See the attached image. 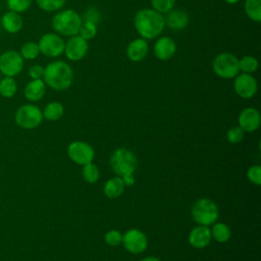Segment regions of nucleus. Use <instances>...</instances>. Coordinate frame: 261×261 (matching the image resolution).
Instances as JSON below:
<instances>
[{"label": "nucleus", "mask_w": 261, "mask_h": 261, "mask_svg": "<svg viewBox=\"0 0 261 261\" xmlns=\"http://www.w3.org/2000/svg\"><path fill=\"white\" fill-rule=\"evenodd\" d=\"M134 25L137 33L145 40L157 38L165 28V19L162 13L153 8H143L136 12Z\"/></svg>", "instance_id": "obj_1"}, {"label": "nucleus", "mask_w": 261, "mask_h": 261, "mask_svg": "<svg viewBox=\"0 0 261 261\" xmlns=\"http://www.w3.org/2000/svg\"><path fill=\"white\" fill-rule=\"evenodd\" d=\"M43 81L55 91L68 89L73 81L72 67L65 61L55 60L44 67Z\"/></svg>", "instance_id": "obj_2"}, {"label": "nucleus", "mask_w": 261, "mask_h": 261, "mask_svg": "<svg viewBox=\"0 0 261 261\" xmlns=\"http://www.w3.org/2000/svg\"><path fill=\"white\" fill-rule=\"evenodd\" d=\"M82 23V16L72 9H60L51 19V27L53 31L59 36L68 38L79 35Z\"/></svg>", "instance_id": "obj_3"}, {"label": "nucleus", "mask_w": 261, "mask_h": 261, "mask_svg": "<svg viewBox=\"0 0 261 261\" xmlns=\"http://www.w3.org/2000/svg\"><path fill=\"white\" fill-rule=\"evenodd\" d=\"M219 210L217 205L210 199L202 198L197 200L191 209V215L199 225L210 226L216 222Z\"/></svg>", "instance_id": "obj_4"}, {"label": "nucleus", "mask_w": 261, "mask_h": 261, "mask_svg": "<svg viewBox=\"0 0 261 261\" xmlns=\"http://www.w3.org/2000/svg\"><path fill=\"white\" fill-rule=\"evenodd\" d=\"M137 157L135 153L126 148L116 149L110 157V166L117 176L134 173L137 168Z\"/></svg>", "instance_id": "obj_5"}, {"label": "nucleus", "mask_w": 261, "mask_h": 261, "mask_svg": "<svg viewBox=\"0 0 261 261\" xmlns=\"http://www.w3.org/2000/svg\"><path fill=\"white\" fill-rule=\"evenodd\" d=\"M214 73L221 79H233L240 73L239 58L229 52L217 54L212 61Z\"/></svg>", "instance_id": "obj_6"}, {"label": "nucleus", "mask_w": 261, "mask_h": 261, "mask_svg": "<svg viewBox=\"0 0 261 261\" xmlns=\"http://www.w3.org/2000/svg\"><path fill=\"white\" fill-rule=\"evenodd\" d=\"M43 113L41 109L34 104H24L15 112L16 124L24 129H33L41 124Z\"/></svg>", "instance_id": "obj_7"}, {"label": "nucleus", "mask_w": 261, "mask_h": 261, "mask_svg": "<svg viewBox=\"0 0 261 261\" xmlns=\"http://www.w3.org/2000/svg\"><path fill=\"white\" fill-rule=\"evenodd\" d=\"M24 66V59L18 51L6 50L0 54V73L4 76L18 75Z\"/></svg>", "instance_id": "obj_8"}, {"label": "nucleus", "mask_w": 261, "mask_h": 261, "mask_svg": "<svg viewBox=\"0 0 261 261\" xmlns=\"http://www.w3.org/2000/svg\"><path fill=\"white\" fill-rule=\"evenodd\" d=\"M40 53L48 58H55L64 52L65 42L56 33L44 34L38 42Z\"/></svg>", "instance_id": "obj_9"}, {"label": "nucleus", "mask_w": 261, "mask_h": 261, "mask_svg": "<svg viewBox=\"0 0 261 261\" xmlns=\"http://www.w3.org/2000/svg\"><path fill=\"white\" fill-rule=\"evenodd\" d=\"M124 249L132 254L143 253L148 247L146 234L137 228H130L124 232L121 241Z\"/></svg>", "instance_id": "obj_10"}, {"label": "nucleus", "mask_w": 261, "mask_h": 261, "mask_svg": "<svg viewBox=\"0 0 261 261\" xmlns=\"http://www.w3.org/2000/svg\"><path fill=\"white\" fill-rule=\"evenodd\" d=\"M67 155L74 163L85 165L92 162L95 152L93 147L88 143L83 141H74L68 145Z\"/></svg>", "instance_id": "obj_11"}, {"label": "nucleus", "mask_w": 261, "mask_h": 261, "mask_svg": "<svg viewBox=\"0 0 261 261\" xmlns=\"http://www.w3.org/2000/svg\"><path fill=\"white\" fill-rule=\"evenodd\" d=\"M233 79V90L238 96L244 99H249L255 96L258 90V84L251 73L242 72Z\"/></svg>", "instance_id": "obj_12"}, {"label": "nucleus", "mask_w": 261, "mask_h": 261, "mask_svg": "<svg viewBox=\"0 0 261 261\" xmlns=\"http://www.w3.org/2000/svg\"><path fill=\"white\" fill-rule=\"evenodd\" d=\"M89 51V43L87 40L82 38L80 35L69 37L65 42L64 54L67 59L71 61L82 60Z\"/></svg>", "instance_id": "obj_13"}, {"label": "nucleus", "mask_w": 261, "mask_h": 261, "mask_svg": "<svg viewBox=\"0 0 261 261\" xmlns=\"http://www.w3.org/2000/svg\"><path fill=\"white\" fill-rule=\"evenodd\" d=\"M239 126L244 132H254L260 126L261 116L259 111L254 107H247L243 109L239 115Z\"/></svg>", "instance_id": "obj_14"}, {"label": "nucleus", "mask_w": 261, "mask_h": 261, "mask_svg": "<svg viewBox=\"0 0 261 261\" xmlns=\"http://www.w3.org/2000/svg\"><path fill=\"white\" fill-rule=\"evenodd\" d=\"M153 52L159 60H169L174 56L176 52V44L172 38L168 36H163L157 39V41L155 42Z\"/></svg>", "instance_id": "obj_15"}, {"label": "nucleus", "mask_w": 261, "mask_h": 261, "mask_svg": "<svg viewBox=\"0 0 261 261\" xmlns=\"http://www.w3.org/2000/svg\"><path fill=\"white\" fill-rule=\"evenodd\" d=\"M212 236L209 226L198 225L194 227L188 237L189 244L196 249H203L207 247L211 242Z\"/></svg>", "instance_id": "obj_16"}, {"label": "nucleus", "mask_w": 261, "mask_h": 261, "mask_svg": "<svg viewBox=\"0 0 261 261\" xmlns=\"http://www.w3.org/2000/svg\"><path fill=\"white\" fill-rule=\"evenodd\" d=\"M149 51V45L147 40L143 38H137L127 45L126 57L133 62H139L147 57Z\"/></svg>", "instance_id": "obj_17"}, {"label": "nucleus", "mask_w": 261, "mask_h": 261, "mask_svg": "<svg viewBox=\"0 0 261 261\" xmlns=\"http://www.w3.org/2000/svg\"><path fill=\"white\" fill-rule=\"evenodd\" d=\"M1 25L8 34H17L23 27V19L20 13L8 10L1 16Z\"/></svg>", "instance_id": "obj_18"}, {"label": "nucleus", "mask_w": 261, "mask_h": 261, "mask_svg": "<svg viewBox=\"0 0 261 261\" xmlns=\"http://www.w3.org/2000/svg\"><path fill=\"white\" fill-rule=\"evenodd\" d=\"M165 25L174 31H179L185 29L189 23V15L186 11L181 9H171L166 13Z\"/></svg>", "instance_id": "obj_19"}, {"label": "nucleus", "mask_w": 261, "mask_h": 261, "mask_svg": "<svg viewBox=\"0 0 261 261\" xmlns=\"http://www.w3.org/2000/svg\"><path fill=\"white\" fill-rule=\"evenodd\" d=\"M46 92V84L43 79L31 80L24 87V97L32 102H37L41 100Z\"/></svg>", "instance_id": "obj_20"}, {"label": "nucleus", "mask_w": 261, "mask_h": 261, "mask_svg": "<svg viewBox=\"0 0 261 261\" xmlns=\"http://www.w3.org/2000/svg\"><path fill=\"white\" fill-rule=\"evenodd\" d=\"M124 184L120 176H114L109 178L103 188L104 195L109 199L118 198L124 191Z\"/></svg>", "instance_id": "obj_21"}, {"label": "nucleus", "mask_w": 261, "mask_h": 261, "mask_svg": "<svg viewBox=\"0 0 261 261\" xmlns=\"http://www.w3.org/2000/svg\"><path fill=\"white\" fill-rule=\"evenodd\" d=\"M42 113L43 117H45L47 120L56 121L62 117L64 113V107L60 102H50L46 105Z\"/></svg>", "instance_id": "obj_22"}, {"label": "nucleus", "mask_w": 261, "mask_h": 261, "mask_svg": "<svg viewBox=\"0 0 261 261\" xmlns=\"http://www.w3.org/2000/svg\"><path fill=\"white\" fill-rule=\"evenodd\" d=\"M210 230H211L212 238L218 243H226L231 236L230 228L223 222L213 223L212 229Z\"/></svg>", "instance_id": "obj_23"}, {"label": "nucleus", "mask_w": 261, "mask_h": 261, "mask_svg": "<svg viewBox=\"0 0 261 261\" xmlns=\"http://www.w3.org/2000/svg\"><path fill=\"white\" fill-rule=\"evenodd\" d=\"M246 15L253 21H261V0H245Z\"/></svg>", "instance_id": "obj_24"}, {"label": "nucleus", "mask_w": 261, "mask_h": 261, "mask_svg": "<svg viewBox=\"0 0 261 261\" xmlns=\"http://www.w3.org/2000/svg\"><path fill=\"white\" fill-rule=\"evenodd\" d=\"M17 91V84L14 77L4 76L0 80V95L4 98H12Z\"/></svg>", "instance_id": "obj_25"}, {"label": "nucleus", "mask_w": 261, "mask_h": 261, "mask_svg": "<svg viewBox=\"0 0 261 261\" xmlns=\"http://www.w3.org/2000/svg\"><path fill=\"white\" fill-rule=\"evenodd\" d=\"M19 54L21 55V57L24 60H34V59H36L40 54L38 43L33 42V41L25 42L20 47Z\"/></svg>", "instance_id": "obj_26"}, {"label": "nucleus", "mask_w": 261, "mask_h": 261, "mask_svg": "<svg viewBox=\"0 0 261 261\" xmlns=\"http://www.w3.org/2000/svg\"><path fill=\"white\" fill-rule=\"evenodd\" d=\"M259 66L258 60L251 55L243 56L241 59H239V67L240 71L245 73H253L257 70Z\"/></svg>", "instance_id": "obj_27"}, {"label": "nucleus", "mask_w": 261, "mask_h": 261, "mask_svg": "<svg viewBox=\"0 0 261 261\" xmlns=\"http://www.w3.org/2000/svg\"><path fill=\"white\" fill-rule=\"evenodd\" d=\"M66 0H36L38 7L46 12L60 10L65 5Z\"/></svg>", "instance_id": "obj_28"}, {"label": "nucleus", "mask_w": 261, "mask_h": 261, "mask_svg": "<svg viewBox=\"0 0 261 261\" xmlns=\"http://www.w3.org/2000/svg\"><path fill=\"white\" fill-rule=\"evenodd\" d=\"M82 174H83L84 179L87 182L94 184L98 180L99 175H100V171H99V168L97 167L96 164H94L93 162H90V163H87V164L84 165Z\"/></svg>", "instance_id": "obj_29"}, {"label": "nucleus", "mask_w": 261, "mask_h": 261, "mask_svg": "<svg viewBox=\"0 0 261 261\" xmlns=\"http://www.w3.org/2000/svg\"><path fill=\"white\" fill-rule=\"evenodd\" d=\"M32 2L33 0H6V6L8 10L22 13L31 7Z\"/></svg>", "instance_id": "obj_30"}, {"label": "nucleus", "mask_w": 261, "mask_h": 261, "mask_svg": "<svg viewBox=\"0 0 261 261\" xmlns=\"http://www.w3.org/2000/svg\"><path fill=\"white\" fill-rule=\"evenodd\" d=\"M97 34V25L94 22L91 21H83L80 31H79V35L84 38L85 40L89 41L91 39H93Z\"/></svg>", "instance_id": "obj_31"}, {"label": "nucleus", "mask_w": 261, "mask_h": 261, "mask_svg": "<svg viewBox=\"0 0 261 261\" xmlns=\"http://www.w3.org/2000/svg\"><path fill=\"white\" fill-rule=\"evenodd\" d=\"M176 0H151L152 8L162 14L169 12L174 8Z\"/></svg>", "instance_id": "obj_32"}, {"label": "nucleus", "mask_w": 261, "mask_h": 261, "mask_svg": "<svg viewBox=\"0 0 261 261\" xmlns=\"http://www.w3.org/2000/svg\"><path fill=\"white\" fill-rule=\"evenodd\" d=\"M245 137V132L240 126H233L229 128L226 133V139L231 144H239L243 141Z\"/></svg>", "instance_id": "obj_33"}, {"label": "nucleus", "mask_w": 261, "mask_h": 261, "mask_svg": "<svg viewBox=\"0 0 261 261\" xmlns=\"http://www.w3.org/2000/svg\"><path fill=\"white\" fill-rule=\"evenodd\" d=\"M104 240L105 243L109 246H118L119 244H121L122 234L117 229H111L105 233Z\"/></svg>", "instance_id": "obj_34"}, {"label": "nucleus", "mask_w": 261, "mask_h": 261, "mask_svg": "<svg viewBox=\"0 0 261 261\" xmlns=\"http://www.w3.org/2000/svg\"><path fill=\"white\" fill-rule=\"evenodd\" d=\"M247 176L252 184L256 186H260L261 185V166L260 165L251 166L248 169Z\"/></svg>", "instance_id": "obj_35"}, {"label": "nucleus", "mask_w": 261, "mask_h": 261, "mask_svg": "<svg viewBox=\"0 0 261 261\" xmlns=\"http://www.w3.org/2000/svg\"><path fill=\"white\" fill-rule=\"evenodd\" d=\"M28 74L31 80H38L43 79L44 75V67L40 64H33L28 69Z\"/></svg>", "instance_id": "obj_36"}, {"label": "nucleus", "mask_w": 261, "mask_h": 261, "mask_svg": "<svg viewBox=\"0 0 261 261\" xmlns=\"http://www.w3.org/2000/svg\"><path fill=\"white\" fill-rule=\"evenodd\" d=\"M98 19H99V12L94 8L89 9L85 14V21H91L96 23Z\"/></svg>", "instance_id": "obj_37"}, {"label": "nucleus", "mask_w": 261, "mask_h": 261, "mask_svg": "<svg viewBox=\"0 0 261 261\" xmlns=\"http://www.w3.org/2000/svg\"><path fill=\"white\" fill-rule=\"evenodd\" d=\"M124 186H133L135 184V176L134 173H128L123 176H121Z\"/></svg>", "instance_id": "obj_38"}, {"label": "nucleus", "mask_w": 261, "mask_h": 261, "mask_svg": "<svg viewBox=\"0 0 261 261\" xmlns=\"http://www.w3.org/2000/svg\"><path fill=\"white\" fill-rule=\"evenodd\" d=\"M140 261H161L159 258L157 257H154V256H149V257H146Z\"/></svg>", "instance_id": "obj_39"}, {"label": "nucleus", "mask_w": 261, "mask_h": 261, "mask_svg": "<svg viewBox=\"0 0 261 261\" xmlns=\"http://www.w3.org/2000/svg\"><path fill=\"white\" fill-rule=\"evenodd\" d=\"M240 0H224V2H226L227 4H236L238 3Z\"/></svg>", "instance_id": "obj_40"}, {"label": "nucleus", "mask_w": 261, "mask_h": 261, "mask_svg": "<svg viewBox=\"0 0 261 261\" xmlns=\"http://www.w3.org/2000/svg\"><path fill=\"white\" fill-rule=\"evenodd\" d=\"M0 80H1V73H0Z\"/></svg>", "instance_id": "obj_41"}]
</instances>
